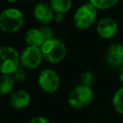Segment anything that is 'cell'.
<instances>
[{"label": "cell", "instance_id": "5bb4252c", "mask_svg": "<svg viewBox=\"0 0 123 123\" xmlns=\"http://www.w3.org/2000/svg\"><path fill=\"white\" fill-rule=\"evenodd\" d=\"M13 88V78L10 75H2L1 76V83H0V92L1 94L5 95L11 92Z\"/></svg>", "mask_w": 123, "mask_h": 123}, {"label": "cell", "instance_id": "d6986e66", "mask_svg": "<svg viewBox=\"0 0 123 123\" xmlns=\"http://www.w3.org/2000/svg\"><path fill=\"white\" fill-rule=\"evenodd\" d=\"M12 77H13L16 81L22 82V81H24V80L26 79V73H25V71H24L23 68L18 67V68L12 73Z\"/></svg>", "mask_w": 123, "mask_h": 123}, {"label": "cell", "instance_id": "9c48e42d", "mask_svg": "<svg viewBox=\"0 0 123 123\" xmlns=\"http://www.w3.org/2000/svg\"><path fill=\"white\" fill-rule=\"evenodd\" d=\"M107 62L112 67H119L123 64V46L113 43L110 46L107 53Z\"/></svg>", "mask_w": 123, "mask_h": 123}, {"label": "cell", "instance_id": "9a60e30c", "mask_svg": "<svg viewBox=\"0 0 123 123\" xmlns=\"http://www.w3.org/2000/svg\"><path fill=\"white\" fill-rule=\"evenodd\" d=\"M112 103H113V107L114 109L120 112V113H123V86L121 88H119L114 96H113V100H112Z\"/></svg>", "mask_w": 123, "mask_h": 123}, {"label": "cell", "instance_id": "7a4b0ae2", "mask_svg": "<svg viewBox=\"0 0 123 123\" xmlns=\"http://www.w3.org/2000/svg\"><path fill=\"white\" fill-rule=\"evenodd\" d=\"M20 57L17 52L10 47L3 46L0 49V71L2 75L12 74L19 66Z\"/></svg>", "mask_w": 123, "mask_h": 123}, {"label": "cell", "instance_id": "3957f363", "mask_svg": "<svg viewBox=\"0 0 123 123\" xmlns=\"http://www.w3.org/2000/svg\"><path fill=\"white\" fill-rule=\"evenodd\" d=\"M40 51L42 57L50 62H61L66 54V49L64 44L61 40L56 38L44 42L43 45L40 47Z\"/></svg>", "mask_w": 123, "mask_h": 123}, {"label": "cell", "instance_id": "5b68a950", "mask_svg": "<svg viewBox=\"0 0 123 123\" xmlns=\"http://www.w3.org/2000/svg\"><path fill=\"white\" fill-rule=\"evenodd\" d=\"M96 17V8L89 2L82 5L75 12L74 24L79 29L88 28L95 20Z\"/></svg>", "mask_w": 123, "mask_h": 123}, {"label": "cell", "instance_id": "8fae6325", "mask_svg": "<svg viewBox=\"0 0 123 123\" xmlns=\"http://www.w3.org/2000/svg\"><path fill=\"white\" fill-rule=\"evenodd\" d=\"M30 95L25 90H17L13 92L11 96V104L15 109H22L29 105L30 103Z\"/></svg>", "mask_w": 123, "mask_h": 123}, {"label": "cell", "instance_id": "4fadbf2b", "mask_svg": "<svg viewBox=\"0 0 123 123\" xmlns=\"http://www.w3.org/2000/svg\"><path fill=\"white\" fill-rule=\"evenodd\" d=\"M72 2L70 0H53L50 3V6L53 11L58 12L59 14L66 12L71 8Z\"/></svg>", "mask_w": 123, "mask_h": 123}, {"label": "cell", "instance_id": "e0dca14e", "mask_svg": "<svg viewBox=\"0 0 123 123\" xmlns=\"http://www.w3.org/2000/svg\"><path fill=\"white\" fill-rule=\"evenodd\" d=\"M81 82H82V85L84 86H89L93 84L94 82V76L93 74L90 72V71H86L82 74V77H81Z\"/></svg>", "mask_w": 123, "mask_h": 123}, {"label": "cell", "instance_id": "ba28073f", "mask_svg": "<svg viewBox=\"0 0 123 123\" xmlns=\"http://www.w3.org/2000/svg\"><path fill=\"white\" fill-rule=\"evenodd\" d=\"M96 30L98 35L103 38H110L115 35L117 31V24L112 18L105 17L99 20Z\"/></svg>", "mask_w": 123, "mask_h": 123}, {"label": "cell", "instance_id": "277c9868", "mask_svg": "<svg viewBox=\"0 0 123 123\" xmlns=\"http://www.w3.org/2000/svg\"><path fill=\"white\" fill-rule=\"evenodd\" d=\"M93 98V92L89 86L80 85L74 87L68 97L69 104L77 109H82L87 106Z\"/></svg>", "mask_w": 123, "mask_h": 123}, {"label": "cell", "instance_id": "7c38bea8", "mask_svg": "<svg viewBox=\"0 0 123 123\" xmlns=\"http://www.w3.org/2000/svg\"><path fill=\"white\" fill-rule=\"evenodd\" d=\"M25 40L28 43L29 46L39 48L43 45L44 38L42 37V34L40 30L38 29H30L25 34Z\"/></svg>", "mask_w": 123, "mask_h": 123}, {"label": "cell", "instance_id": "52a82bcc", "mask_svg": "<svg viewBox=\"0 0 123 123\" xmlns=\"http://www.w3.org/2000/svg\"><path fill=\"white\" fill-rule=\"evenodd\" d=\"M42 58L40 48L28 46L20 55V62L25 68L33 69L39 65Z\"/></svg>", "mask_w": 123, "mask_h": 123}, {"label": "cell", "instance_id": "6da1fadb", "mask_svg": "<svg viewBox=\"0 0 123 123\" xmlns=\"http://www.w3.org/2000/svg\"><path fill=\"white\" fill-rule=\"evenodd\" d=\"M24 17L17 9L5 10L0 15V28L6 33H14L23 25Z\"/></svg>", "mask_w": 123, "mask_h": 123}, {"label": "cell", "instance_id": "8992f818", "mask_svg": "<svg viewBox=\"0 0 123 123\" xmlns=\"http://www.w3.org/2000/svg\"><path fill=\"white\" fill-rule=\"evenodd\" d=\"M38 85L44 91L53 93L60 86V78L54 70L44 69L38 76Z\"/></svg>", "mask_w": 123, "mask_h": 123}, {"label": "cell", "instance_id": "2e32d148", "mask_svg": "<svg viewBox=\"0 0 123 123\" xmlns=\"http://www.w3.org/2000/svg\"><path fill=\"white\" fill-rule=\"evenodd\" d=\"M90 3L96 8V9H101V10H105V9H110L111 8L113 5H115L117 3L116 0H91Z\"/></svg>", "mask_w": 123, "mask_h": 123}, {"label": "cell", "instance_id": "44dd1931", "mask_svg": "<svg viewBox=\"0 0 123 123\" xmlns=\"http://www.w3.org/2000/svg\"><path fill=\"white\" fill-rule=\"evenodd\" d=\"M120 80H121V82L123 83V65H122V67H121V69H120Z\"/></svg>", "mask_w": 123, "mask_h": 123}, {"label": "cell", "instance_id": "ac0fdd59", "mask_svg": "<svg viewBox=\"0 0 123 123\" xmlns=\"http://www.w3.org/2000/svg\"><path fill=\"white\" fill-rule=\"evenodd\" d=\"M41 34H42V37L44 38V41H48V40H51L53 39V32L51 30V28L49 27H42L39 29Z\"/></svg>", "mask_w": 123, "mask_h": 123}, {"label": "cell", "instance_id": "30bf717a", "mask_svg": "<svg viewBox=\"0 0 123 123\" xmlns=\"http://www.w3.org/2000/svg\"><path fill=\"white\" fill-rule=\"evenodd\" d=\"M34 15L37 21L46 24L53 19V10L50 4L37 3L34 8Z\"/></svg>", "mask_w": 123, "mask_h": 123}, {"label": "cell", "instance_id": "ffe728a7", "mask_svg": "<svg viewBox=\"0 0 123 123\" xmlns=\"http://www.w3.org/2000/svg\"><path fill=\"white\" fill-rule=\"evenodd\" d=\"M29 123H49V122L46 118H44L42 116H36V117L32 118L29 121Z\"/></svg>", "mask_w": 123, "mask_h": 123}]
</instances>
